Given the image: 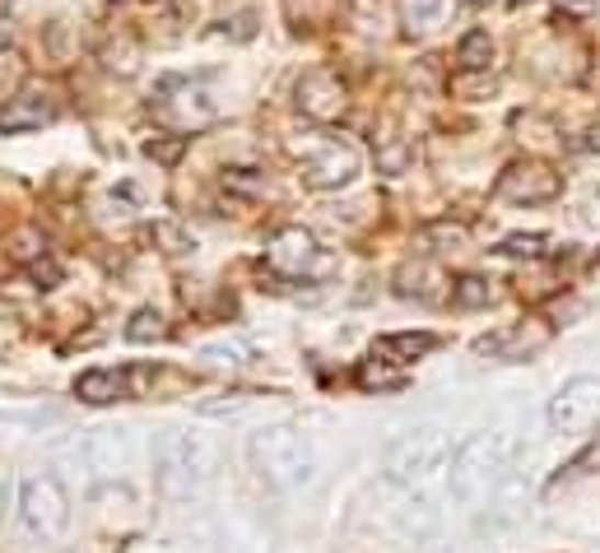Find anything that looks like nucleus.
<instances>
[{"mask_svg":"<svg viewBox=\"0 0 600 553\" xmlns=\"http://www.w3.org/2000/svg\"><path fill=\"white\" fill-rule=\"evenodd\" d=\"M512 461H517V438H512V432H502V428L471 432V438L452 451V470H448L452 498L461 507L489 503L498 493V484L512 474Z\"/></svg>","mask_w":600,"mask_h":553,"instance_id":"f257e3e1","label":"nucleus"},{"mask_svg":"<svg viewBox=\"0 0 600 553\" xmlns=\"http://www.w3.org/2000/svg\"><path fill=\"white\" fill-rule=\"evenodd\" d=\"M19 521L33 540H61L70 526V498L56 474H29L19 484Z\"/></svg>","mask_w":600,"mask_h":553,"instance_id":"39448f33","label":"nucleus"},{"mask_svg":"<svg viewBox=\"0 0 600 553\" xmlns=\"http://www.w3.org/2000/svg\"><path fill=\"white\" fill-rule=\"evenodd\" d=\"M131 377L135 372H122V368H89L80 372V382H75V395H80L84 405H112L131 395Z\"/></svg>","mask_w":600,"mask_h":553,"instance_id":"2eb2a0df","label":"nucleus"},{"mask_svg":"<svg viewBox=\"0 0 600 553\" xmlns=\"http://www.w3.org/2000/svg\"><path fill=\"white\" fill-rule=\"evenodd\" d=\"M251 33H257V19H251V14H238V19H234V37H242V43H247Z\"/></svg>","mask_w":600,"mask_h":553,"instance_id":"473e14b6","label":"nucleus"},{"mask_svg":"<svg viewBox=\"0 0 600 553\" xmlns=\"http://www.w3.org/2000/svg\"><path fill=\"white\" fill-rule=\"evenodd\" d=\"M33 280H47L43 289H52L56 280H61V270H56V261H33Z\"/></svg>","mask_w":600,"mask_h":553,"instance_id":"c756f323","label":"nucleus"},{"mask_svg":"<svg viewBox=\"0 0 600 553\" xmlns=\"http://www.w3.org/2000/svg\"><path fill=\"white\" fill-rule=\"evenodd\" d=\"M354 177H359V158L344 145H326V149L303 158V182L313 191H340V187H350Z\"/></svg>","mask_w":600,"mask_h":553,"instance_id":"f8f14e48","label":"nucleus"},{"mask_svg":"<svg viewBox=\"0 0 600 553\" xmlns=\"http://www.w3.org/2000/svg\"><path fill=\"white\" fill-rule=\"evenodd\" d=\"M471 5H494V0H471Z\"/></svg>","mask_w":600,"mask_h":553,"instance_id":"72a5a7b5","label":"nucleus"},{"mask_svg":"<svg viewBox=\"0 0 600 553\" xmlns=\"http://www.w3.org/2000/svg\"><path fill=\"white\" fill-rule=\"evenodd\" d=\"M126 340L131 345H154V340H168V321L154 307H140L126 321Z\"/></svg>","mask_w":600,"mask_h":553,"instance_id":"412c9836","label":"nucleus"},{"mask_svg":"<svg viewBox=\"0 0 600 553\" xmlns=\"http://www.w3.org/2000/svg\"><path fill=\"white\" fill-rule=\"evenodd\" d=\"M545 419L554 432H582L600 419V377H573L558 386V395L550 400Z\"/></svg>","mask_w":600,"mask_h":553,"instance_id":"6e6552de","label":"nucleus"},{"mask_svg":"<svg viewBox=\"0 0 600 553\" xmlns=\"http://www.w3.org/2000/svg\"><path fill=\"white\" fill-rule=\"evenodd\" d=\"M517 5H527V0H517Z\"/></svg>","mask_w":600,"mask_h":553,"instance_id":"e433bc0d","label":"nucleus"},{"mask_svg":"<svg viewBox=\"0 0 600 553\" xmlns=\"http://www.w3.org/2000/svg\"><path fill=\"white\" fill-rule=\"evenodd\" d=\"M294 98H298V112L313 116V122H321V126L340 122L344 108H350V89H344V79L336 70H307L298 79Z\"/></svg>","mask_w":600,"mask_h":553,"instance_id":"1a4fd4ad","label":"nucleus"},{"mask_svg":"<svg viewBox=\"0 0 600 553\" xmlns=\"http://www.w3.org/2000/svg\"><path fill=\"white\" fill-rule=\"evenodd\" d=\"M554 340V330L540 321V316H531V321H517V326H502L494 335H484V340L475 345L484 359H498V363H521L531 359V353H540Z\"/></svg>","mask_w":600,"mask_h":553,"instance_id":"9d476101","label":"nucleus"},{"mask_svg":"<svg viewBox=\"0 0 600 553\" xmlns=\"http://www.w3.org/2000/svg\"><path fill=\"white\" fill-rule=\"evenodd\" d=\"M210 470H215V447H210L201 432L172 428L154 442V479H159L163 498H172V503L191 498V493L210 479Z\"/></svg>","mask_w":600,"mask_h":553,"instance_id":"7ed1b4c3","label":"nucleus"},{"mask_svg":"<svg viewBox=\"0 0 600 553\" xmlns=\"http://www.w3.org/2000/svg\"><path fill=\"white\" fill-rule=\"evenodd\" d=\"M205 359L210 363H247L251 359V349L247 345H238V340H219V345H205Z\"/></svg>","mask_w":600,"mask_h":553,"instance_id":"bb28decb","label":"nucleus"},{"mask_svg":"<svg viewBox=\"0 0 600 553\" xmlns=\"http://www.w3.org/2000/svg\"><path fill=\"white\" fill-rule=\"evenodd\" d=\"M452 19V0H405V29L410 33H433Z\"/></svg>","mask_w":600,"mask_h":553,"instance_id":"f3484780","label":"nucleus"},{"mask_svg":"<svg viewBox=\"0 0 600 553\" xmlns=\"http://www.w3.org/2000/svg\"><path fill=\"white\" fill-rule=\"evenodd\" d=\"M56 116V108L37 93H14L5 108H0V135H19V131H43Z\"/></svg>","mask_w":600,"mask_h":553,"instance_id":"4468645a","label":"nucleus"},{"mask_svg":"<svg viewBox=\"0 0 600 553\" xmlns=\"http://www.w3.org/2000/svg\"><path fill=\"white\" fill-rule=\"evenodd\" d=\"M494 195L508 205H550L564 195V177H558L550 163H540V158H517V163H508L498 172Z\"/></svg>","mask_w":600,"mask_h":553,"instance_id":"0eeeda50","label":"nucleus"},{"mask_svg":"<svg viewBox=\"0 0 600 553\" xmlns=\"http://www.w3.org/2000/svg\"><path fill=\"white\" fill-rule=\"evenodd\" d=\"M577 149H582V154H600V126H587L582 135H577Z\"/></svg>","mask_w":600,"mask_h":553,"instance_id":"7c9ffc66","label":"nucleus"},{"mask_svg":"<svg viewBox=\"0 0 600 553\" xmlns=\"http://www.w3.org/2000/svg\"><path fill=\"white\" fill-rule=\"evenodd\" d=\"M452 465V442L442 428H415L386 447V479L396 488H429L442 470Z\"/></svg>","mask_w":600,"mask_h":553,"instance_id":"20e7f679","label":"nucleus"},{"mask_svg":"<svg viewBox=\"0 0 600 553\" xmlns=\"http://www.w3.org/2000/svg\"><path fill=\"white\" fill-rule=\"evenodd\" d=\"M456 61H461V70H489V61H494V37L484 33V29L466 33V37H461V47H456Z\"/></svg>","mask_w":600,"mask_h":553,"instance_id":"6ab92c4d","label":"nucleus"},{"mask_svg":"<svg viewBox=\"0 0 600 553\" xmlns=\"http://www.w3.org/2000/svg\"><path fill=\"white\" fill-rule=\"evenodd\" d=\"M582 89H587L591 98H600V56H596V61L587 66V75H582Z\"/></svg>","mask_w":600,"mask_h":553,"instance_id":"2f4dec72","label":"nucleus"},{"mask_svg":"<svg viewBox=\"0 0 600 553\" xmlns=\"http://www.w3.org/2000/svg\"><path fill=\"white\" fill-rule=\"evenodd\" d=\"M433 284H442V274H438L433 266H405V270L396 274V293H400V298L433 303V298H438V289H433Z\"/></svg>","mask_w":600,"mask_h":553,"instance_id":"a211bd4d","label":"nucleus"},{"mask_svg":"<svg viewBox=\"0 0 600 553\" xmlns=\"http://www.w3.org/2000/svg\"><path fill=\"white\" fill-rule=\"evenodd\" d=\"M145 154L154 158V163L172 168V163H178V158L186 154V135H163V140H159V135H154V140L145 145Z\"/></svg>","mask_w":600,"mask_h":553,"instance_id":"5701e85b","label":"nucleus"},{"mask_svg":"<svg viewBox=\"0 0 600 553\" xmlns=\"http://www.w3.org/2000/svg\"><path fill=\"white\" fill-rule=\"evenodd\" d=\"M452 89H456V93L479 98V93H494L498 84H494V79H471V70H466V75H456V79H452Z\"/></svg>","mask_w":600,"mask_h":553,"instance_id":"c85d7f7f","label":"nucleus"},{"mask_svg":"<svg viewBox=\"0 0 600 553\" xmlns=\"http://www.w3.org/2000/svg\"><path fill=\"white\" fill-rule=\"evenodd\" d=\"M251 465H257V474L265 484H275L284 493H298L307 484H317V470H321L313 442L288 424L261 428L257 438H251Z\"/></svg>","mask_w":600,"mask_h":553,"instance_id":"f03ea898","label":"nucleus"},{"mask_svg":"<svg viewBox=\"0 0 600 553\" xmlns=\"http://www.w3.org/2000/svg\"><path fill=\"white\" fill-rule=\"evenodd\" d=\"M265 266L284 274V280H326V274L336 270V256L307 228H280L265 242Z\"/></svg>","mask_w":600,"mask_h":553,"instance_id":"423d86ee","label":"nucleus"},{"mask_svg":"<svg viewBox=\"0 0 600 553\" xmlns=\"http://www.w3.org/2000/svg\"><path fill=\"white\" fill-rule=\"evenodd\" d=\"M354 377H359L363 391H400V386H405L400 372L386 368V359H377V353H373V359H363V363H359Z\"/></svg>","mask_w":600,"mask_h":553,"instance_id":"4be33fe9","label":"nucleus"},{"mask_svg":"<svg viewBox=\"0 0 600 553\" xmlns=\"http://www.w3.org/2000/svg\"><path fill=\"white\" fill-rule=\"evenodd\" d=\"M0 507H5V493H0Z\"/></svg>","mask_w":600,"mask_h":553,"instance_id":"f704fd0d","label":"nucleus"},{"mask_svg":"<svg viewBox=\"0 0 600 553\" xmlns=\"http://www.w3.org/2000/svg\"><path fill=\"white\" fill-rule=\"evenodd\" d=\"M80 461L89 465V474H99V479H117V474L131 465V438L117 428H93L80 438Z\"/></svg>","mask_w":600,"mask_h":553,"instance_id":"9b49d317","label":"nucleus"},{"mask_svg":"<svg viewBox=\"0 0 600 553\" xmlns=\"http://www.w3.org/2000/svg\"><path fill=\"white\" fill-rule=\"evenodd\" d=\"M247 405H251V395H219V400H201V414L224 419V414H242Z\"/></svg>","mask_w":600,"mask_h":553,"instance_id":"cd10ccee","label":"nucleus"},{"mask_svg":"<svg viewBox=\"0 0 600 553\" xmlns=\"http://www.w3.org/2000/svg\"><path fill=\"white\" fill-rule=\"evenodd\" d=\"M545 247H550L545 233H512L498 251H502V256H545Z\"/></svg>","mask_w":600,"mask_h":553,"instance_id":"b1692460","label":"nucleus"},{"mask_svg":"<svg viewBox=\"0 0 600 553\" xmlns=\"http://www.w3.org/2000/svg\"><path fill=\"white\" fill-rule=\"evenodd\" d=\"M423 237H429V242H438L442 251H456V247H466V228H461V224H429V228H423Z\"/></svg>","mask_w":600,"mask_h":553,"instance_id":"a878e982","label":"nucleus"},{"mask_svg":"<svg viewBox=\"0 0 600 553\" xmlns=\"http://www.w3.org/2000/svg\"><path fill=\"white\" fill-rule=\"evenodd\" d=\"M596 256H600V251H596Z\"/></svg>","mask_w":600,"mask_h":553,"instance_id":"58836bf2","label":"nucleus"},{"mask_svg":"<svg viewBox=\"0 0 600 553\" xmlns=\"http://www.w3.org/2000/svg\"><path fill=\"white\" fill-rule=\"evenodd\" d=\"M489 298H494V289H489L484 274H461V280L452 284V307H461V312L489 307Z\"/></svg>","mask_w":600,"mask_h":553,"instance_id":"aec40b11","label":"nucleus"},{"mask_svg":"<svg viewBox=\"0 0 600 553\" xmlns=\"http://www.w3.org/2000/svg\"><path fill=\"white\" fill-rule=\"evenodd\" d=\"M117 5H131V0H117Z\"/></svg>","mask_w":600,"mask_h":553,"instance_id":"c9c22d12","label":"nucleus"},{"mask_svg":"<svg viewBox=\"0 0 600 553\" xmlns=\"http://www.w3.org/2000/svg\"><path fill=\"white\" fill-rule=\"evenodd\" d=\"M433 345H438V340H433L429 330H419V335H382L373 353H382L386 363H415V359H423V353H429Z\"/></svg>","mask_w":600,"mask_h":553,"instance_id":"dca6fc26","label":"nucleus"},{"mask_svg":"<svg viewBox=\"0 0 600 553\" xmlns=\"http://www.w3.org/2000/svg\"><path fill=\"white\" fill-rule=\"evenodd\" d=\"M159 112L163 116H178L182 126H205L215 122V103H210V93L201 84H191V79H163L159 89Z\"/></svg>","mask_w":600,"mask_h":553,"instance_id":"ddd939ff","label":"nucleus"},{"mask_svg":"<svg viewBox=\"0 0 600 553\" xmlns=\"http://www.w3.org/2000/svg\"><path fill=\"white\" fill-rule=\"evenodd\" d=\"M410 158H415V145H382V149H377V168L392 172V177H400L405 168H410Z\"/></svg>","mask_w":600,"mask_h":553,"instance_id":"393cba45","label":"nucleus"},{"mask_svg":"<svg viewBox=\"0 0 600 553\" xmlns=\"http://www.w3.org/2000/svg\"><path fill=\"white\" fill-rule=\"evenodd\" d=\"M159 5H163V0H159Z\"/></svg>","mask_w":600,"mask_h":553,"instance_id":"4c0bfd02","label":"nucleus"}]
</instances>
